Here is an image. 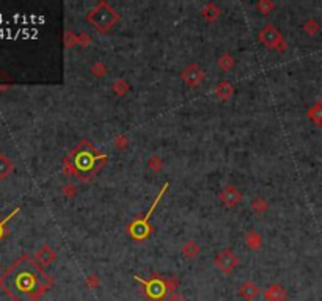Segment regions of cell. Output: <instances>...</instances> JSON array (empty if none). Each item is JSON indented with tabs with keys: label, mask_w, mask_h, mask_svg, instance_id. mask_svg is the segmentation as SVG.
Here are the masks:
<instances>
[{
	"label": "cell",
	"mask_w": 322,
	"mask_h": 301,
	"mask_svg": "<svg viewBox=\"0 0 322 301\" xmlns=\"http://www.w3.org/2000/svg\"><path fill=\"white\" fill-rule=\"evenodd\" d=\"M308 118H310L318 127H322V100H318V102H314L310 107V110H308Z\"/></svg>",
	"instance_id": "obj_13"
},
{
	"label": "cell",
	"mask_w": 322,
	"mask_h": 301,
	"mask_svg": "<svg viewBox=\"0 0 322 301\" xmlns=\"http://www.w3.org/2000/svg\"><path fill=\"white\" fill-rule=\"evenodd\" d=\"M214 93H216V96H217L219 99L228 100V99L233 96L234 88H233V85L228 82V80H220V82L216 85V90H214Z\"/></svg>",
	"instance_id": "obj_12"
},
{
	"label": "cell",
	"mask_w": 322,
	"mask_h": 301,
	"mask_svg": "<svg viewBox=\"0 0 322 301\" xmlns=\"http://www.w3.org/2000/svg\"><path fill=\"white\" fill-rule=\"evenodd\" d=\"M86 284H88V285L91 287V289H95L96 285H99V284H101V281L96 278V275H91L88 279H86Z\"/></svg>",
	"instance_id": "obj_27"
},
{
	"label": "cell",
	"mask_w": 322,
	"mask_h": 301,
	"mask_svg": "<svg viewBox=\"0 0 322 301\" xmlns=\"http://www.w3.org/2000/svg\"><path fill=\"white\" fill-rule=\"evenodd\" d=\"M13 168H15V165H13L11 160L6 156H0V179H5L6 176H10Z\"/></svg>",
	"instance_id": "obj_16"
},
{
	"label": "cell",
	"mask_w": 322,
	"mask_h": 301,
	"mask_svg": "<svg viewBox=\"0 0 322 301\" xmlns=\"http://www.w3.org/2000/svg\"><path fill=\"white\" fill-rule=\"evenodd\" d=\"M93 163H95V158L91 157L90 151L80 152V156L76 158V166H77V168H80V170H90L91 166H93Z\"/></svg>",
	"instance_id": "obj_15"
},
{
	"label": "cell",
	"mask_w": 322,
	"mask_h": 301,
	"mask_svg": "<svg viewBox=\"0 0 322 301\" xmlns=\"http://www.w3.org/2000/svg\"><path fill=\"white\" fill-rule=\"evenodd\" d=\"M86 22L99 33H107L119 22V13L107 2H98L86 13Z\"/></svg>",
	"instance_id": "obj_2"
},
{
	"label": "cell",
	"mask_w": 322,
	"mask_h": 301,
	"mask_svg": "<svg viewBox=\"0 0 322 301\" xmlns=\"http://www.w3.org/2000/svg\"><path fill=\"white\" fill-rule=\"evenodd\" d=\"M234 64H236V60H234L230 53H225V55H222L219 58V68L222 71H225V72L231 71L234 68Z\"/></svg>",
	"instance_id": "obj_18"
},
{
	"label": "cell",
	"mask_w": 322,
	"mask_h": 301,
	"mask_svg": "<svg viewBox=\"0 0 322 301\" xmlns=\"http://www.w3.org/2000/svg\"><path fill=\"white\" fill-rule=\"evenodd\" d=\"M167 189H169V182L164 184L162 190L159 191V195L154 199L153 206L150 207V210L146 212V215L143 218H137L136 222H132L129 226H127V232L131 234V237L134 240H138V242H142V240H146L150 236H151V223H150V218L153 215V212L156 210V207L159 204V201L164 198V195L167 193Z\"/></svg>",
	"instance_id": "obj_4"
},
{
	"label": "cell",
	"mask_w": 322,
	"mask_h": 301,
	"mask_svg": "<svg viewBox=\"0 0 322 301\" xmlns=\"http://www.w3.org/2000/svg\"><path fill=\"white\" fill-rule=\"evenodd\" d=\"M112 90L115 91L118 96H123L124 93L129 91V83L124 82L123 79H118L117 82H113V85H112Z\"/></svg>",
	"instance_id": "obj_21"
},
{
	"label": "cell",
	"mask_w": 322,
	"mask_h": 301,
	"mask_svg": "<svg viewBox=\"0 0 322 301\" xmlns=\"http://www.w3.org/2000/svg\"><path fill=\"white\" fill-rule=\"evenodd\" d=\"M91 71L95 72V74H96L98 77H104V74L107 72V69L102 66V63H96V64H95V68H93Z\"/></svg>",
	"instance_id": "obj_26"
},
{
	"label": "cell",
	"mask_w": 322,
	"mask_h": 301,
	"mask_svg": "<svg viewBox=\"0 0 322 301\" xmlns=\"http://www.w3.org/2000/svg\"><path fill=\"white\" fill-rule=\"evenodd\" d=\"M239 293L240 297L247 301H253L259 295V287L253 283V281H245V283L239 287Z\"/></svg>",
	"instance_id": "obj_11"
},
{
	"label": "cell",
	"mask_w": 322,
	"mask_h": 301,
	"mask_svg": "<svg viewBox=\"0 0 322 301\" xmlns=\"http://www.w3.org/2000/svg\"><path fill=\"white\" fill-rule=\"evenodd\" d=\"M273 8H275V5H273V2H271V0H261V2L256 3V10L264 16L271 15Z\"/></svg>",
	"instance_id": "obj_19"
},
{
	"label": "cell",
	"mask_w": 322,
	"mask_h": 301,
	"mask_svg": "<svg viewBox=\"0 0 322 301\" xmlns=\"http://www.w3.org/2000/svg\"><path fill=\"white\" fill-rule=\"evenodd\" d=\"M237 264H239V257L230 248L220 251L216 257V267L222 273H225V275H231L233 270L237 267Z\"/></svg>",
	"instance_id": "obj_6"
},
{
	"label": "cell",
	"mask_w": 322,
	"mask_h": 301,
	"mask_svg": "<svg viewBox=\"0 0 322 301\" xmlns=\"http://www.w3.org/2000/svg\"><path fill=\"white\" fill-rule=\"evenodd\" d=\"M245 242H247L248 246H250V248L258 250V248H259V245H261V237H259V234H256V232H248L247 236H245Z\"/></svg>",
	"instance_id": "obj_20"
},
{
	"label": "cell",
	"mask_w": 322,
	"mask_h": 301,
	"mask_svg": "<svg viewBox=\"0 0 322 301\" xmlns=\"http://www.w3.org/2000/svg\"><path fill=\"white\" fill-rule=\"evenodd\" d=\"M198 253H200V246H198L195 242H193V240H189L187 243H184V246H183V254H184L187 259L197 257Z\"/></svg>",
	"instance_id": "obj_17"
},
{
	"label": "cell",
	"mask_w": 322,
	"mask_h": 301,
	"mask_svg": "<svg viewBox=\"0 0 322 301\" xmlns=\"http://www.w3.org/2000/svg\"><path fill=\"white\" fill-rule=\"evenodd\" d=\"M252 209L256 212V213H264L267 209H269V204H267V201L261 199V198H256L252 203Z\"/></svg>",
	"instance_id": "obj_22"
},
{
	"label": "cell",
	"mask_w": 322,
	"mask_h": 301,
	"mask_svg": "<svg viewBox=\"0 0 322 301\" xmlns=\"http://www.w3.org/2000/svg\"><path fill=\"white\" fill-rule=\"evenodd\" d=\"M258 38H259V41L269 49H275L278 52H285L286 49L285 39L275 25H266L264 29L258 33Z\"/></svg>",
	"instance_id": "obj_5"
},
{
	"label": "cell",
	"mask_w": 322,
	"mask_h": 301,
	"mask_svg": "<svg viewBox=\"0 0 322 301\" xmlns=\"http://www.w3.org/2000/svg\"><path fill=\"white\" fill-rule=\"evenodd\" d=\"M148 166H150V170H153V171H159L160 168H162V158H160L159 156H153L148 160Z\"/></svg>",
	"instance_id": "obj_25"
},
{
	"label": "cell",
	"mask_w": 322,
	"mask_h": 301,
	"mask_svg": "<svg viewBox=\"0 0 322 301\" xmlns=\"http://www.w3.org/2000/svg\"><path fill=\"white\" fill-rule=\"evenodd\" d=\"M55 259H57V253L53 251L51 245H43L35 254V260L38 262L39 267H43V269L44 267L52 265L53 262H55Z\"/></svg>",
	"instance_id": "obj_9"
},
{
	"label": "cell",
	"mask_w": 322,
	"mask_h": 301,
	"mask_svg": "<svg viewBox=\"0 0 322 301\" xmlns=\"http://www.w3.org/2000/svg\"><path fill=\"white\" fill-rule=\"evenodd\" d=\"M220 201H222V204L225 207L233 209V207H236L240 201H242V193L239 191L237 187L226 185L225 189L222 190V193H220Z\"/></svg>",
	"instance_id": "obj_8"
},
{
	"label": "cell",
	"mask_w": 322,
	"mask_h": 301,
	"mask_svg": "<svg viewBox=\"0 0 322 301\" xmlns=\"http://www.w3.org/2000/svg\"><path fill=\"white\" fill-rule=\"evenodd\" d=\"M266 301H286L288 292L281 284H272L264 290Z\"/></svg>",
	"instance_id": "obj_10"
},
{
	"label": "cell",
	"mask_w": 322,
	"mask_h": 301,
	"mask_svg": "<svg viewBox=\"0 0 322 301\" xmlns=\"http://www.w3.org/2000/svg\"><path fill=\"white\" fill-rule=\"evenodd\" d=\"M222 15V10L219 8V6L216 5V3H207L203 10H201V16H203L206 21H209V22H212V21H216V19Z\"/></svg>",
	"instance_id": "obj_14"
},
{
	"label": "cell",
	"mask_w": 322,
	"mask_h": 301,
	"mask_svg": "<svg viewBox=\"0 0 322 301\" xmlns=\"http://www.w3.org/2000/svg\"><path fill=\"white\" fill-rule=\"evenodd\" d=\"M165 301H187V300L183 295H181V293H170Z\"/></svg>",
	"instance_id": "obj_28"
},
{
	"label": "cell",
	"mask_w": 322,
	"mask_h": 301,
	"mask_svg": "<svg viewBox=\"0 0 322 301\" xmlns=\"http://www.w3.org/2000/svg\"><path fill=\"white\" fill-rule=\"evenodd\" d=\"M0 180H2V179H0Z\"/></svg>",
	"instance_id": "obj_30"
},
{
	"label": "cell",
	"mask_w": 322,
	"mask_h": 301,
	"mask_svg": "<svg viewBox=\"0 0 322 301\" xmlns=\"http://www.w3.org/2000/svg\"><path fill=\"white\" fill-rule=\"evenodd\" d=\"M134 279L143 285L145 295L150 301H165L167 293L171 292L178 285L176 279H165L157 275H154L151 279H143L138 275H134Z\"/></svg>",
	"instance_id": "obj_3"
},
{
	"label": "cell",
	"mask_w": 322,
	"mask_h": 301,
	"mask_svg": "<svg viewBox=\"0 0 322 301\" xmlns=\"http://www.w3.org/2000/svg\"><path fill=\"white\" fill-rule=\"evenodd\" d=\"M0 270H2V267H0Z\"/></svg>",
	"instance_id": "obj_29"
},
{
	"label": "cell",
	"mask_w": 322,
	"mask_h": 301,
	"mask_svg": "<svg viewBox=\"0 0 322 301\" xmlns=\"http://www.w3.org/2000/svg\"><path fill=\"white\" fill-rule=\"evenodd\" d=\"M181 79H183V82L187 86L195 88V86H198L204 80V71L201 69L198 64L190 63L189 66H186L183 69V72H181Z\"/></svg>",
	"instance_id": "obj_7"
},
{
	"label": "cell",
	"mask_w": 322,
	"mask_h": 301,
	"mask_svg": "<svg viewBox=\"0 0 322 301\" xmlns=\"http://www.w3.org/2000/svg\"><path fill=\"white\" fill-rule=\"evenodd\" d=\"M53 284L35 257L24 254L0 276V289L13 301H38Z\"/></svg>",
	"instance_id": "obj_1"
},
{
	"label": "cell",
	"mask_w": 322,
	"mask_h": 301,
	"mask_svg": "<svg viewBox=\"0 0 322 301\" xmlns=\"http://www.w3.org/2000/svg\"><path fill=\"white\" fill-rule=\"evenodd\" d=\"M17 212H19V207H17V209H15V210H13V212H11L10 215L6 217V218L0 220V242H2V238L5 237V234H6V223H8L10 220H11L13 217H15Z\"/></svg>",
	"instance_id": "obj_23"
},
{
	"label": "cell",
	"mask_w": 322,
	"mask_h": 301,
	"mask_svg": "<svg viewBox=\"0 0 322 301\" xmlns=\"http://www.w3.org/2000/svg\"><path fill=\"white\" fill-rule=\"evenodd\" d=\"M304 30L308 33V35H316V33L319 32V24L316 21H308L305 25H304Z\"/></svg>",
	"instance_id": "obj_24"
}]
</instances>
